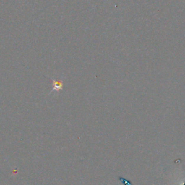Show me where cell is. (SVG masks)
<instances>
[{
	"instance_id": "cell-1",
	"label": "cell",
	"mask_w": 185,
	"mask_h": 185,
	"mask_svg": "<svg viewBox=\"0 0 185 185\" xmlns=\"http://www.w3.org/2000/svg\"><path fill=\"white\" fill-rule=\"evenodd\" d=\"M120 178V180H121V181H123V184H125V185H132V184H131V183L129 182V181H126V180L124 179V178Z\"/></svg>"
}]
</instances>
